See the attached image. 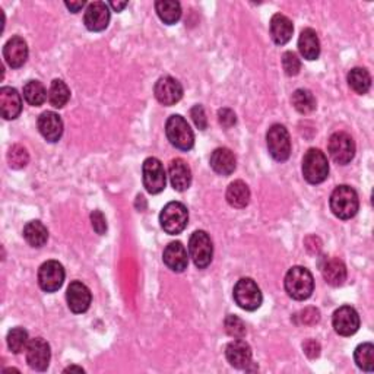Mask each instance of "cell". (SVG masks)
Listing matches in <instances>:
<instances>
[{"instance_id": "6", "label": "cell", "mask_w": 374, "mask_h": 374, "mask_svg": "<svg viewBox=\"0 0 374 374\" xmlns=\"http://www.w3.org/2000/svg\"><path fill=\"white\" fill-rule=\"evenodd\" d=\"M234 302L246 311H255L262 306L264 297L257 284L252 278H242L235 284L233 291Z\"/></svg>"}, {"instance_id": "22", "label": "cell", "mask_w": 374, "mask_h": 374, "mask_svg": "<svg viewBox=\"0 0 374 374\" xmlns=\"http://www.w3.org/2000/svg\"><path fill=\"white\" fill-rule=\"evenodd\" d=\"M164 264L173 270V272H184L189 265V257H187L186 247L180 242L170 243L163 253Z\"/></svg>"}, {"instance_id": "1", "label": "cell", "mask_w": 374, "mask_h": 374, "mask_svg": "<svg viewBox=\"0 0 374 374\" xmlns=\"http://www.w3.org/2000/svg\"><path fill=\"white\" fill-rule=\"evenodd\" d=\"M285 291L297 302L310 298L315 291V279L311 272L303 266H293L285 275Z\"/></svg>"}, {"instance_id": "23", "label": "cell", "mask_w": 374, "mask_h": 374, "mask_svg": "<svg viewBox=\"0 0 374 374\" xmlns=\"http://www.w3.org/2000/svg\"><path fill=\"white\" fill-rule=\"evenodd\" d=\"M269 31L273 43L278 46H284L291 40L294 25L288 17H285L282 14H275L270 18Z\"/></svg>"}, {"instance_id": "26", "label": "cell", "mask_w": 374, "mask_h": 374, "mask_svg": "<svg viewBox=\"0 0 374 374\" xmlns=\"http://www.w3.org/2000/svg\"><path fill=\"white\" fill-rule=\"evenodd\" d=\"M298 50L304 59L317 60L320 56V41L315 30L306 28L302 31L298 39Z\"/></svg>"}, {"instance_id": "44", "label": "cell", "mask_w": 374, "mask_h": 374, "mask_svg": "<svg viewBox=\"0 0 374 374\" xmlns=\"http://www.w3.org/2000/svg\"><path fill=\"white\" fill-rule=\"evenodd\" d=\"M86 3L83 2H65V6L72 12V14H78V12H81V9H83Z\"/></svg>"}, {"instance_id": "40", "label": "cell", "mask_w": 374, "mask_h": 374, "mask_svg": "<svg viewBox=\"0 0 374 374\" xmlns=\"http://www.w3.org/2000/svg\"><path fill=\"white\" fill-rule=\"evenodd\" d=\"M190 117L193 120V123L196 124L197 129L201 130H205L208 128V119H206V115H205V110L202 106L196 104L195 107H192L190 110Z\"/></svg>"}, {"instance_id": "12", "label": "cell", "mask_w": 374, "mask_h": 374, "mask_svg": "<svg viewBox=\"0 0 374 374\" xmlns=\"http://www.w3.org/2000/svg\"><path fill=\"white\" fill-rule=\"evenodd\" d=\"M335 332L341 336H351L360 329V316L351 306H342L335 310L332 317Z\"/></svg>"}, {"instance_id": "3", "label": "cell", "mask_w": 374, "mask_h": 374, "mask_svg": "<svg viewBox=\"0 0 374 374\" xmlns=\"http://www.w3.org/2000/svg\"><path fill=\"white\" fill-rule=\"evenodd\" d=\"M166 133L170 144L180 151H190L195 145V133L189 123L180 115H173L166 123Z\"/></svg>"}, {"instance_id": "32", "label": "cell", "mask_w": 374, "mask_h": 374, "mask_svg": "<svg viewBox=\"0 0 374 374\" xmlns=\"http://www.w3.org/2000/svg\"><path fill=\"white\" fill-rule=\"evenodd\" d=\"M47 91L40 81H28L23 85V98L30 106L40 107L47 99Z\"/></svg>"}, {"instance_id": "7", "label": "cell", "mask_w": 374, "mask_h": 374, "mask_svg": "<svg viewBox=\"0 0 374 374\" xmlns=\"http://www.w3.org/2000/svg\"><path fill=\"white\" fill-rule=\"evenodd\" d=\"M189 256L199 269H205L210 265L214 256V244L206 231L197 230L192 234L189 240Z\"/></svg>"}, {"instance_id": "13", "label": "cell", "mask_w": 374, "mask_h": 374, "mask_svg": "<svg viewBox=\"0 0 374 374\" xmlns=\"http://www.w3.org/2000/svg\"><path fill=\"white\" fill-rule=\"evenodd\" d=\"M154 94L158 99V103L163 106H174L177 104L183 97V86L181 83L171 77L159 78L154 86Z\"/></svg>"}, {"instance_id": "2", "label": "cell", "mask_w": 374, "mask_h": 374, "mask_svg": "<svg viewBox=\"0 0 374 374\" xmlns=\"http://www.w3.org/2000/svg\"><path fill=\"white\" fill-rule=\"evenodd\" d=\"M360 199L351 186L341 184L331 195V210L339 219H351L357 215Z\"/></svg>"}, {"instance_id": "19", "label": "cell", "mask_w": 374, "mask_h": 374, "mask_svg": "<svg viewBox=\"0 0 374 374\" xmlns=\"http://www.w3.org/2000/svg\"><path fill=\"white\" fill-rule=\"evenodd\" d=\"M39 130L47 142H57L63 135V121L55 111H44L39 117Z\"/></svg>"}, {"instance_id": "43", "label": "cell", "mask_w": 374, "mask_h": 374, "mask_svg": "<svg viewBox=\"0 0 374 374\" xmlns=\"http://www.w3.org/2000/svg\"><path fill=\"white\" fill-rule=\"evenodd\" d=\"M303 350L308 358H317L320 355V345L315 339H308L304 342Z\"/></svg>"}, {"instance_id": "45", "label": "cell", "mask_w": 374, "mask_h": 374, "mask_svg": "<svg viewBox=\"0 0 374 374\" xmlns=\"http://www.w3.org/2000/svg\"><path fill=\"white\" fill-rule=\"evenodd\" d=\"M129 3L128 2H110L108 6L113 8L116 12H121L124 8H126Z\"/></svg>"}, {"instance_id": "10", "label": "cell", "mask_w": 374, "mask_h": 374, "mask_svg": "<svg viewBox=\"0 0 374 374\" xmlns=\"http://www.w3.org/2000/svg\"><path fill=\"white\" fill-rule=\"evenodd\" d=\"M329 155L336 164L346 166L355 157V142L346 132H336L329 139Z\"/></svg>"}, {"instance_id": "46", "label": "cell", "mask_w": 374, "mask_h": 374, "mask_svg": "<svg viewBox=\"0 0 374 374\" xmlns=\"http://www.w3.org/2000/svg\"><path fill=\"white\" fill-rule=\"evenodd\" d=\"M69 371H78V373H83L85 370L82 367H78V366H70L68 368H65V373H69Z\"/></svg>"}, {"instance_id": "24", "label": "cell", "mask_w": 374, "mask_h": 374, "mask_svg": "<svg viewBox=\"0 0 374 374\" xmlns=\"http://www.w3.org/2000/svg\"><path fill=\"white\" fill-rule=\"evenodd\" d=\"M210 167L219 176H230L237 167V161L231 149L228 148H217L210 155Z\"/></svg>"}, {"instance_id": "33", "label": "cell", "mask_w": 374, "mask_h": 374, "mask_svg": "<svg viewBox=\"0 0 374 374\" xmlns=\"http://www.w3.org/2000/svg\"><path fill=\"white\" fill-rule=\"evenodd\" d=\"M291 103H293L294 108L298 111V113H302V115L313 113V111L317 107L315 95L311 94L308 90H303V88L302 90H297L293 94Z\"/></svg>"}, {"instance_id": "25", "label": "cell", "mask_w": 374, "mask_h": 374, "mask_svg": "<svg viewBox=\"0 0 374 374\" xmlns=\"http://www.w3.org/2000/svg\"><path fill=\"white\" fill-rule=\"evenodd\" d=\"M322 275L332 286H341L346 281V266L341 259H328L322 266Z\"/></svg>"}, {"instance_id": "4", "label": "cell", "mask_w": 374, "mask_h": 374, "mask_svg": "<svg viewBox=\"0 0 374 374\" xmlns=\"http://www.w3.org/2000/svg\"><path fill=\"white\" fill-rule=\"evenodd\" d=\"M303 176L310 184H320L329 176V163L320 149L311 148L303 158Z\"/></svg>"}, {"instance_id": "29", "label": "cell", "mask_w": 374, "mask_h": 374, "mask_svg": "<svg viewBox=\"0 0 374 374\" xmlns=\"http://www.w3.org/2000/svg\"><path fill=\"white\" fill-rule=\"evenodd\" d=\"M155 10L159 19L167 25L176 23L181 18V5L176 0H159L155 3Z\"/></svg>"}, {"instance_id": "31", "label": "cell", "mask_w": 374, "mask_h": 374, "mask_svg": "<svg viewBox=\"0 0 374 374\" xmlns=\"http://www.w3.org/2000/svg\"><path fill=\"white\" fill-rule=\"evenodd\" d=\"M348 83H350L351 90H354L357 94H367L371 86V77L368 70L364 68L351 69L350 73H348Z\"/></svg>"}, {"instance_id": "20", "label": "cell", "mask_w": 374, "mask_h": 374, "mask_svg": "<svg viewBox=\"0 0 374 374\" xmlns=\"http://www.w3.org/2000/svg\"><path fill=\"white\" fill-rule=\"evenodd\" d=\"M0 111H2V117L5 120H15L21 115L22 98L12 86H3L0 90Z\"/></svg>"}, {"instance_id": "14", "label": "cell", "mask_w": 374, "mask_h": 374, "mask_svg": "<svg viewBox=\"0 0 374 374\" xmlns=\"http://www.w3.org/2000/svg\"><path fill=\"white\" fill-rule=\"evenodd\" d=\"M27 363L32 370L37 371H46L50 364V358H52V351H50V345L43 338H34L30 339L27 346Z\"/></svg>"}, {"instance_id": "8", "label": "cell", "mask_w": 374, "mask_h": 374, "mask_svg": "<svg viewBox=\"0 0 374 374\" xmlns=\"http://www.w3.org/2000/svg\"><path fill=\"white\" fill-rule=\"evenodd\" d=\"M142 179L145 189L151 195H158L166 189L167 176L161 161L155 157H149L144 161Z\"/></svg>"}, {"instance_id": "42", "label": "cell", "mask_w": 374, "mask_h": 374, "mask_svg": "<svg viewBox=\"0 0 374 374\" xmlns=\"http://www.w3.org/2000/svg\"><path fill=\"white\" fill-rule=\"evenodd\" d=\"M218 121L222 128L230 129L237 123V116L231 108H221L218 111Z\"/></svg>"}, {"instance_id": "5", "label": "cell", "mask_w": 374, "mask_h": 374, "mask_svg": "<svg viewBox=\"0 0 374 374\" xmlns=\"http://www.w3.org/2000/svg\"><path fill=\"white\" fill-rule=\"evenodd\" d=\"M189 222V210L180 202L167 204L159 214V224L167 234L176 235L186 230Z\"/></svg>"}, {"instance_id": "39", "label": "cell", "mask_w": 374, "mask_h": 374, "mask_svg": "<svg viewBox=\"0 0 374 374\" xmlns=\"http://www.w3.org/2000/svg\"><path fill=\"white\" fill-rule=\"evenodd\" d=\"M282 68L288 77H295V75L300 73L302 61H300V59L297 57L295 53L285 52L282 55Z\"/></svg>"}, {"instance_id": "36", "label": "cell", "mask_w": 374, "mask_h": 374, "mask_svg": "<svg viewBox=\"0 0 374 374\" xmlns=\"http://www.w3.org/2000/svg\"><path fill=\"white\" fill-rule=\"evenodd\" d=\"M8 163L14 170H21L30 163V154L22 145H14L8 152Z\"/></svg>"}, {"instance_id": "18", "label": "cell", "mask_w": 374, "mask_h": 374, "mask_svg": "<svg viewBox=\"0 0 374 374\" xmlns=\"http://www.w3.org/2000/svg\"><path fill=\"white\" fill-rule=\"evenodd\" d=\"M226 357L228 363L235 368H247L252 364V348L243 339H234L226 348Z\"/></svg>"}, {"instance_id": "11", "label": "cell", "mask_w": 374, "mask_h": 374, "mask_svg": "<svg viewBox=\"0 0 374 374\" xmlns=\"http://www.w3.org/2000/svg\"><path fill=\"white\" fill-rule=\"evenodd\" d=\"M65 268L57 260H47L40 266L39 284L46 293H56L65 282Z\"/></svg>"}, {"instance_id": "34", "label": "cell", "mask_w": 374, "mask_h": 374, "mask_svg": "<svg viewBox=\"0 0 374 374\" xmlns=\"http://www.w3.org/2000/svg\"><path fill=\"white\" fill-rule=\"evenodd\" d=\"M354 360L357 366L364 371H373L374 370V346L370 342L361 344L357 346L354 353Z\"/></svg>"}, {"instance_id": "15", "label": "cell", "mask_w": 374, "mask_h": 374, "mask_svg": "<svg viewBox=\"0 0 374 374\" xmlns=\"http://www.w3.org/2000/svg\"><path fill=\"white\" fill-rule=\"evenodd\" d=\"M66 300L72 313L81 315L90 308L91 302H92V295H91L90 288L85 284L79 281H73L68 286Z\"/></svg>"}, {"instance_id": "37", "label": "cell", "mask_w": 374, "mask_h": 374, "mask_svg": "<svg viewBox=\"0 0 374 374\" xmlns=\"http://www.w3.org/2000/svg\"><path fill=\"white\" fill-rule=\"evenodd\" d=\"M224 326H226V332L234 339H243L247 333L246 323L239 316L228 315L224 320Z\"/></svg>"}, {"instance_id": "28", "label": "cell", "mask_w": 374, "mask_h": 374, "mask_svg": "<svg viewBox=\"0 0 374 374\" xmlns=\"http://www.w3.org/2000/svg\"><path fill=\"white\" fill-rule=\"evenodd\" d=\"M23 239L32 247H43L48 240V230L40 221H31L23 227Z\"/></svg>"}, {"instance_id": "27", "label": "cell", "mask_w": 374, "mask_h": 374, "mask_svg": "<svg viewBox=\"0 0 374 374\" xmlns=\"http://www.w3.org/2000/svg\"><path fill=\"white\" fill-rule=\"evenodd\" d=\"M227 202L237 209H243L250 202V189L248 186L242 181V180H235L233 181L228 189H227Z\"/></svg>"}, {"instance_id": "41", "label": "cell", "mask_w": 374, "mask_h": 374, "mask_svg": "<svg viewBox=\"0 0 374 374\" xmlns=\"http://www.w3.org/2000/svg\"><path fill=\"white\" fill-rule=\"evenodd\" d=\"M91 224L97 234L104 235L107 233V219L101 210H94L91 214Z\"/></svg>"}, {"instance_id": "17", "label": "cell", "mask_w": 374, "mask_h": 374, "mask_svg": "<svg viewBox=\"0 0 374 374\" xmlns=\"http://www.w3.org/2000/svg\"><path fill=\"white\" fill-rule=\"evenodd\" d=\"M3 57L12 69H18L25 65L28 59V46L22 37H12L3 47Z\"/></svg>"}, {"instance_id": "35", "label": "cell", "mask_w": 374, "mask_h": 374, "mask_svg": "<svg viewBox=\"0 0 374 374\" xmlns=\"http://www.w3.org/2000/svg\"><path fill=\"white\" fill-rule=\"evenodd\" d=\"M8 346L9 350L14 354H21L22 351L27 350L30 338H28V332L23 328H14L8 332Z\"/></svg>"}, {"instance_id": "30", "label": "cell", "mask_w": 374, "mask_h": 374, "mask_svg": "<svg viewBox=\"0 0 374 374\" xmlns=\"http://www.w3.org/2000/svg\"><path fill=\"white\" fill-rule=\"evenodd\" d=\"M47 98H48V103L55 108H63L70 99L69 86L61 79H55L52 83H50Z\"/></svg>"}, {"instance_id": "21", "label": "cell", "mask_w": 374, "mask_h": 374, "mask_svg": "<svg viewBox=\"0 0 374 374\" xmlns=\"http://www.w3.org/2000/svg\"><path fill=\"white\" fill-rule=\"evenodd\" d=\"M168 177L174 190L186 192L192 184V170L184 159L176 158L170 163Z\"/></svg>"}, {"instance_id": "9", "label": "cell", "mask_w": 374, "mask_h": 374, "mask_svg": "<svg viewBox=\"0 0 374 374\" xmlns=\"http://www.w3.org/2000/svg\"><path fill=\"white\" fill-rule=\"evenodd\" d=\"M269 154L279 163H284L291 155V138L282 124H273L266 133Z\"/></svg>"}, {"instance_id": "38", "label": "cell", "mask_w": 374, "mask_h": 374, "mask_svg": "<svg viewBox=\"0 0 374 374\" xmlns=\"http://www.w3.org/2000/svg\"><path fill=\"white\" fill-rule=\"evenodd\" d=\"M293 320L298 326H313L320 320V311L315 307H306L293 316Z\"/></svg>"}, {"instance_id": "16", "label": "cell", "mask_w": 374, "mask_h": 374, "mask_svg": "<svg viewBox=\"0 0 374 374\" xmlns=\"http://www.w3.org/2000/svg\"><path fill=\"white\" fill-rule=\"evenodd\" d=\"M110 6L104 2H92L88 5L83 15L85 27L92 32L104 31L110 22Z\"/></svg>"}]
</instances>
